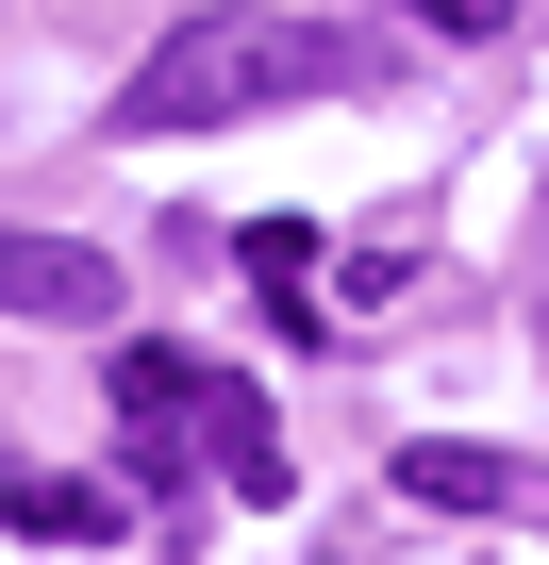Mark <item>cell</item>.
I'll return each mask as SVG.
<instances>
[{
  "mask_svg": "<svg viewBox=\"0 0 549 565\" xmlns=\"http://www.w3.org/2000/svg\"><path fill=\"white\" fill-rule=\"evenodd\" d=\"M350 84H383V34L266 18V0H200V18L117 84V134H217V117H266V100H350Z\"/></svg>",
  "mask_w": 549,
  "mask_h": 565,
  "instance_id": "cell-1",
  "label": "cell"
},
{
  "mask_svg": "<svg viewBox=\"0 0 549 565\" xmlns=\"http://www.w3.org/2000/svg\"><path fill=\"white\" fill-rule=\"evenodd\" d=\"M117 416L134 433H183L233 499H284V416H266L233 366H183V350H117Z\"/></svg>",
  "mask_w": 549,
  "mask_h": 565,
  "instance_id": "cell-2",
  "label": "cell"
},
{
  "mask_svg": "<svg viewBox=\"0 0 549 565\" xmlns=\"http://www.w3.org/2000/svg\"><path fill=\"white\" fill-rule=\"evenodd\" d=\"M0 317H34V333H117V266H101L84 233L0 216Z\"/></svg>",
  "mask_w": 549,
  "mask_h": 565,
  "instance_id": "cell-3",
  "label": "cell"
},
{
  "mask_svg": "<svg viewBox=\"0 0 549 565\" xmlns=\"http://www.w3.org/2000/svg\"><path fill=\"white\" fill-rule=\"evenodd\" d=\"M416 18H433V34H499V0H416Z\"/></svg>",
  "mask_w": 549,
  "mask_h": 565,
  "instance_id": "cell-4",
  "label": "cell"
}]
</instances>
